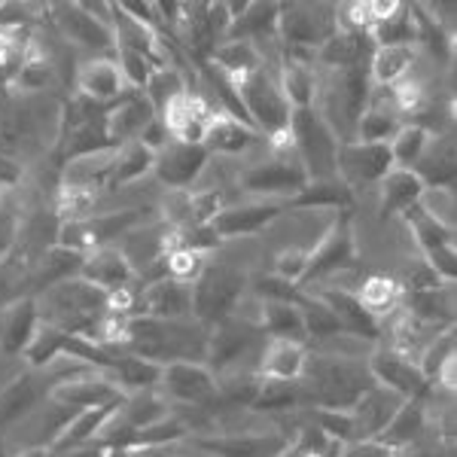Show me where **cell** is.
Segmentation results:
<instances>
[{
    "label": "cell",
    "mask_w": 457,
    "mask_h": 457,
    "mask_svg": "<svg viewBox=\"0 0 457 457\" xmlns=\"http://www.w3.org/2000/svg\"><path fill=\"white\" fill-rule=\"evenodd\" d=\"M345 211H323V208H287L265 226L260 235V253H262V269L271 275L284 278L290 284H302L312 262V253L320 247V241L329 235V228L336 226V220Z\"/></svg>",
    "instance_id": "1"
},
{
    "label": "cell",
    "mask_w": 457,
    "mask_h": 457,
    "mask_svg": "<svg viewBox=\"0 0 457 457\" xmlns=\"http://www.w3.org/2000/svg\"><path fill=\"white\" fill-rule=\"evenodd\" d=\"M211 327L202 320H159V317H129L122 338L113 351L150 360L156 366L168 363H204Z\"/></svg>",
    "instance_id": "2"
},
{
    "label": "cell",
    "mask_w": 457,
    "mask_h": 457,
    "mask_svg": "<svg viewBox=\"0 0 457 457\" xmlns=\"http://www.w3.org/2000/svg\"><path fill=\"white\" fill-rule=\"evenodd\" d=\"M375 385L366 360H342L308 351L305 372L299 378L302 409L348 411Z\"/></svg>",
    "instance_id": "3"
},
{
    "label": "cell",
    "mask_w": 457,
    "mask_h": 457,
    "mask_svg": "<svg viewBox=\"0 0 457 457\" xmlns=\"http://www.w3.org/2000/svg\"><path fill=\"white\" fill-rule=\"evenodd\" d=\"M34 302L37 312H40V323H49V327L62 329V333L92 338L95 342L101 320L107 317L110 296L77 275L37 293Z\"/></svg>",
    "instance_id": "4"
},
{
    "label": "cell",
    "mask_w": 457,
    "mask_h": 457,
    "mask_svg": "<svg viewBox=\"0 0 457 457\" xmlns=\"http://www.w3.org/2000/svg\"><path fill=\"white\" fill-rule=\"evenodd\" d=\"M314 104L312 110L329 125V131L338 141H353V129H357L360 113L366 110L370 101V77L366 68H317L314 64Z\"/></svg>",
    "instance_id": "5"
},
{
    "label": "cell",
    "mask_w": 457,
    "mask_h": 457,
    "mask_svg": "<svg viewBox=\"0 0 457 457\" xmlns=\"http://www.w3.org/2000/svg\"><path fill=\"white\" fill-rule=\"evenodd\" d=\"M245 262L247 260H241V256L223 253V247L211 256L204 275L193 287L195 320H202L204 327H213V323L226 320L235 312V305L247 293L250 278H253V269Z\"/></svg>",
    "instance_id": "6"
},
{
    "label": "cell",
    "mask_w": 457,
    "mask_h": 457,
    "mask_svg": "<svg viewBox=\"0 0 457 457\" xmlns=\"http://www.w3.org/2000/svg\"><path fill=\"white\" fill-rule=\"evenodd\" d=\"M159 211H150L146 204H129V208H113V211H98L88 213L83 220H68L58 228V247H68L73 253H95L101 247L120 245L131 228L156 220Z\"/></svg>",
    "instance_id": "7"
},
{
    "label": "cell",
    "mask_w": 457,
    "mask_h": 457,
    "mask_svg": "<svg viewBox=\"0 0 457 457\" xmlns=\"http://www.w3.org/2000/svg\"><path fill=\"white\" fill-rule=\"evenodd\" d=\"M336 34H338L336 4H281L278 43H281L284 58L314 64V53Z\"/></svg>",
    "instance_id": "8"
},
{
    "label": "cell",
    "mask_w": 457,
    "mask_h": 457,
    "mask_svg": "<svg viewBox=\"0 0 457 457\" xmlns=\"http://www.w3.org/2000/svg\"><path fill=\"white\" fill-rule=\"evenodd\" d=\"M262 345H265V333L260 327L238 320V317H226V320L211 327L204 366H208L217 378H223V375H238V372H256Z\"/></svg>",
    "instance_id": "9"
},
{
    "label": "cell",
    "mask_w": 457,
    "mask_h": 457,
    "mask_svg": "<svg viewBox=\"0 0 457 457\" xmlns=\"http://www.w3.org/2000/svg\"><path fill=\"white\" fill-rule=\"evenodd\" d=\"M238 107L245 113V120L260 131L262 137H278L290 129L293 110L287 104L281 86H278V71L260 68L250 77L232 83Z\"/></svg>",
    "instance_id": "10"
},
{
    "label": "cell",
    "mask_w": 457,
    "mask_h": 457,
    "mask_svg": "<svg viewBox=\"0 0 457 457\" xmlns=\"http://www.w3.org/2000/svg\"><path fill=\"white\" fill-rule=\"evenodd\" d=\"M290 141L296 159L305 168L308 183H329L336 180V153L338 137L314 110H293L290 116Z\"/></svg>",
    "instance_id": "11"
},
{
    "label": "cell",
    "mask_w": 457,
    "mask_h": 457,
    "mask_svg": "<svg viewBox=\"0 0 457 457\" xmlns=\"http://www.w3.org/2000/svg\"><path fill=\"white\" fill-rule=\"evenodd\" d=\"M394 168L387 144H363V141H345L336 153V180L351 193L353 204L363 193L378 189L385 174Z\"/></svg>",
    "instance_id": "12"
},
{
    "label": "cell",
    "mask_w": 457,
    "mask_h": 457,
    "mask_svg": "<svg viewBox=\"0 0 457 457\" xmlns=\"http://www.w3.org/2000/svg\"><path fill=\"white\" fill-rule=\"evenodd\" d=\"M290 433V421L247 433H208V436H195L193 448L208 457H281Z\"/></svg>",
    "instance_id": "13"
},
{
    "label": "cell",
    "mask_w": 457,
    "mask_h": 457,
    "mask_svg": "<svg viewBox=\"0 0 457 457\" xmlns=\"http://www.w3.org/2000/svg\"><path fill=\"white\" fill-rule=\"evenodd\" d=\"M73 415H77V411H73L71 405L55 403L53 396L43 400L37 409H31L25 418H19L16 424H10L4 430L6 454L25 452V448H53Z\"/></svg>",
    "instance_id": "14"
},
{
    "label": "cell",
    "mask_w": 457,
    "mask_h": 457,
    "mask_svg": "<svg viewBox=\"0 0 457 457\" xmlns=\"http://www.w3.org/2000/svg\"><path fill=\"white\" fill-rule=\"evenodd\" d=\"M156 390L171 409H204L217 400V375L204 363H168L162 366Z\"/></svg>",
    "instance_id": "15"
},
{
    "label": "cell",
    "mask_w": 457,
    "mask_h": 457,
    "mask_svg": "<svg viewBox=\"0 0 457 457\" xmlns=\"http://www.w3.org/2000/svg\"><path fill=\"white\" fill-rule=\"evenodd\" d=\"M287 208L281 202H265V198H245L235 189V198L226 204L217 217L211 220V228L220 241H245V238H260L265 226Z\"/></svg>",
    "instance_id": "16"
},
{
    "label": "cell",
    "mask_w": 457,
    "mask_h": 457,
    "mask_svg": "<svg viewBox=\"0 0 457 457\" xmlns=\"http://www.w3.org/2000/svg\"><path fill=\"white\" fill-rule=\"evenodd\" d=\"M211 162V153L202 144H180L168 141L156 153L153 162V180L159 183L165 193H180V189H193L198 177L204 174Z\"/></svg>",
    "instance_id": "17"
},
{
    "label": "cell",
    "mask_w": 457,
    "mask_h": 457,
    "mask_svg": "<svg viewBox=\"0 0 457 457\" xmlns=\"http://www.w3.org/2000/svg\"><path fill=\"white\" fill-rule=\"evenodd\" d=\"M220 110H213L208 104V98H202V92H180L177 98L168 101L165 107L159 110V120L168 129L171 141L180 144H204V135H208L213 116Z\"/></svg>",
    "instance_id": "18"
},
{
    "label": "cell",
    "mask_w": 457,
    "mask_h": 457,
    "mask_svg": "<svg viewBox=\"0 0 457 457\" xmlns=\"http://www.w3.org/2000/svg\"><path fill=\"white\" fill-rule=\"evenodd\" d=\"M366 366H370V375H372L375 385L394 390V394H400L403 400H418V396H424V390L430 387L421 375V370H418L415 360L403 357L400 351L387 348V345H375L370 360H366Z\"/></svg>",
    "instance_id": "19"
},
{
    "label": "cell",
    "mask_w": 457,
    "mask_h": 457,
    "mask_svg": "<svg viewBox=\"0 0 457 457\" xmlns=\"http://www.w3.org/2000/svg\"><path fill=\"white\" fill-rule=\"evenodd\" d=\"M113 162H116V146L64 159L62 171H58V189H71V193H86V195L104 198L110 193Z\"/></svg>",
    "instance_id": "20"
},
{
    "label": "cell",
    "mask_w": 457,
    "mask_h": 457,
    "mask_svg": "<svg viewBox=\"0 0 457 457\" xmlns=\"http://www.w3.org/2000/svg\"><path fill=\"white\" fill-rule=\"evenodd\" d=\"M46 12L53 16V25L58 28V34H62L71 46L88 49V53H107V49H116L113 28L95 21L79 4H49Z\"/></svg>",
    "instance_id": "21"
},
{
    "label": "cell",
    "mask_w": 457,
    "mask_h": 457,
    "mask_svg": "<svg viewBox=\"0 0 457 457\" xmlns=\"http://www.w3.org/2000/svg\"><path fill=\"white\" fill-rule=\"evenodd\" d=\"M73 88H77V98H86L98 107H110L129 95V86L122 79V71L116 64V58L110 55H95L77 64L73 73Z\"/></svg>",
    "instance_id": "22"
},
{
    "label": "cell",
    "mask_w": 457,
    "mask_h": 457,
    "mask_svg": "<svg viewBox=\"0 0 457 457\" xmlns=\"http://www.w3.org/2000/svg\"><path fill=\"white\" fill-rule=\"evenodd\" d=\"M49 396L62 405H71L73 411H86V409H98V405L120 403L125 394L107 372L83 370V372L71 375V378L58 381Z\"/></svg>",
    "instance_id": "23"
},
{
    "label": "cell",
    "mask_w": 457,
    "mask_h": 457,
    "mask_svg": "<svg viewBox=\"0 0 457 457\" xmlns=\"http://www.w3.org/2000/svg\"><path fill=\"white\" fill-rule=\"evenodd\" d=\"M135 317H159V320H189L195 317V296L193 287L171 281V278H156L141 287Z\"/></svg>",
    "instance_id": "24"
},
{
    "label": "cell",
    "mask_w": 457,
    "mask_h": 457,
    "mask_svg": "<svg viewBox=\"0 0 457 457\" xmlns=\"http://www.w3.org/2000/svg\"><path fill=\"white\" fill-rule=\"evenodd\" d=\"M156 107L150 104L144 92H129L122 95L116 104H110L104 110V131L107 141L113 146H122L129 141H141V135L146 131V125L156 120Z\"/></svg>",
    "instance_id": "25"
},
{
    "label": "cell",
    "mask_w": 457,
    "mask_h": 457,
    "mask_svg": "<svg viewBox=\"0 0 457 457\" xmlns=\"http://www.w3.org/2000/svg\"><path fill=\"white\" fill-rule=\"evenodd\" d=\"M265 137L250 122L238 120V116H232V113H217L202 146L211 156L241 159V156H247V153H253Z\"/></svg>",
    "instance_id": "26"
},
{
    "label": "cell",
    "mask_w": 457,
    "mask_h": 457,
    "mask_svg": "<svg viewBox=\"0 0 457 457\" xmlns=\"http://www.w3.org/2000/svg\"><path fill=\"white\" fill-rule=\"evenodd\" d=\"M403 396L394 394V390L372 385L360 396L357 403L351 405V418H353V433L357 439H378L385 433V427L394 421V415L403 409Z\"/></svg>",
    "instance_id": "27"
},
{
    "label": "cell",
    "mask_w": 457,
    "mask_h": 457,
    "mask_svg": "<svg viewBox=\"0 0 457 457\" xmlns=\"http://www.w3.org/2000/svg\"><path fill=\"white\" fill-rule=\"evenodd\" d=\"M37 329H40V312L34 296L12 299L10 305L0 308V353L21 360Z\"/></svg>",
    "instance_id": "28"
},
{
    "label": "cell",
    "mask_w": 457,
    "mask_h": 457,
    "mask_svg": "<svg viewBox=\"0 0 457 457\" xmlns=\"http://www.w3.org/2000/svg\"><path fill=\"white\" fill-rule=\"evenodd\" d=\"M424 193V183L415 171H405V168H390L385 180L375 189V213L385 220L403 217L405 211H411L418 204V198Z\"/></svg>",
    "instance_id": "29"
},
{
    "label": "cell",
    "mask_w": 457,
    "mask_h": 457,
    "mask_svg": "<svg viewBox=\"0 0 457 457\" xmlns=\"http://www.w3.org/2000/svg\"><path fill=\"white\" fill-rule=\"evenodd\" d=\"M79 278L88 281V284H95L98 290H104L107 296L137 281L135 269H131L129 260H125L122 250L116 247V245L113 247H101V250H95V253H88L86 260H83V269H79Z\"/></svg>",
    "instance_id": "30"
},
{
    "label": "cell",
    "mask_w": 457,
    "mask_h": 457,
    "mask_svg": "<svg viewBox=\"0 0 457 457\" xmlns=\"http://www.w3.org/2000/svg\"><path fill=\"white\" fill-rule=\"evenodd\" d=\"M83 253H73L68 247H49L46 253L37 260L31 269H25V278H21V287H31L28 296H37V293L49 290V287L68 281V278H77L79 269H83Z\"/></svg>",
    "instance_id": "31"
},
{
    "label": "cell",
    "mask_w": 457,
    "mask_h": 457,
    "mask_svg": "<svg viewBox=\"0 0 457 457\" xmlns=\"http://www.w3.org/2000/svg\"><path fill=\"white\" fill-rule=\"evenodd\" d=\"M308 363V345L287 342V338H265L260 353V378L265 381H299Z\"/></svg>",
    "instance_id": "32"
},
{
    "label": "cell",
    "mask_w": 457,
    "mask_h": 457,
    "mask_svg": "<svg viewBox=\"0 0 457 457\" xmlns=\"http://www.w3.org/2000/svg\"><path fill=\"white\" fill-rule=\"evenodd\" d=\"M421 46L411 43V46H375L366 64V77L370 86L375 88H394L396 83H403L418 64Z\"/></svg>",
    "instance_id": "33"
},
{
    "label": "cell",
    "mask_w": 457,
    "mask_h": 457,
    "mask_svg": "<svg viewBox=\"0 0 457 457\" xmlns=\"http://www.w3.org/2000/svg\"><path fill=\"white\" fill-rule=\"evenodd\" d=\"M454 284H436L427 287V290L405 293L403 299V312H409L415 320L430 323L436 329L454 327Z\"/></svg>",
    "instance_id": "34"
},
{
    "label": "cell",
    "mask_w": 457,
    "mask_h": 457,
    "mask_svg": "<svg viewBox=\"0 0 457 457\" xmlns=\"http://www.w3.org/2000/svg\"><path fill=\"white\" fill-rule=\"evenodd\" d=\"M357 299H360V305L366 308V314H370L381 329V320H387L390 314L403 308L405 290L396 278L385 275V271H366V278L357 287Z\"/></svg>",
    "instance_id": "35"
},
{
    "label": "cell",
    "mask_w": 457,
    "mask_h": 457,
    "mask_svg": "<svg viewBox=\"0 0 457 457\" xmlns=\"http://www.w3.org/2000/svg\"><path fill=\"white\" fill-rule=\"evenodd\" d=\"M208 64L220 77H226L228 83H238V79L250 77L253 71L269 68L262 58V49L250 40H223L220 46H213Z\"/></svg>",
    "instance_id": "36"
},
{
    "label": "cell",
    "mask_w": 457,
    "mask_h": 457,
    "mask_svg": "<svg viewBox=\"0 0 457 457\" xmlns=\"http://www.w3.org/2000/svg\"><path fill=\"white\" fill-rule=\"evenodd\" d=\"M457 159H454V131H439L430 135L424 156L418 159V165L411 168L421 177L424 187H452L454 189V171H457Z\"/></svg>",
    "instance_id": "37"
},
{
    "label": "cell",
    "mask_w": 457,
    "mask_h": 457,
    "mask_svg": "<svg viewBox=\"0 0 457 457\" xmlns=\"http://www.w3.org/2000/svg\"><path fill=\"white\" fill-rule=\"evenodd\" d=\"M372 40L370 34H351V31H338L336 37H329L320 49L314 53L317 68H366L372 55Z\"/></svg>",
    "instance_id": "38"
},
{
    "label": "cell",
    "mask_w": 457,
    "mask_h": 457,
    "mask_svg": "<svg viewBox=\"0 0 457 457\" xmlns=\"http://www.w3.org/2000/svg\"><path fill=\"white\" fill-rule=\"evenodd\" d=\"M424 433H427V418H424L421 396H418V400L403 403V409L396 411L394 421L385 427L378 442L387 445L394 454H409V452H415V445H421Z\"/></svg>",
    "instance_id": "39"
},
{
    "label": "cell",
    "mask_w": 457,
    "mask_h": 457,
    "mask_svg": "<svg viewBox=\"0 0 457 457\" xmlns=\"http://www.w3.org/2000/svg\"><path fill=\"white\" fill-rule=\"evenodd\" d=\"M305 293H314V296L336 314V320L342 323V329L357 333L363 338H372V342H378L381 338L378 323L366 314V308L360 305L357 293H348V290H305Z\"/></svg>",
    "instance_id": "40"
},
{
    "label": "cell",
    "mask_w": 457,
    "mask_h": 457,
    "mask_svg": "<svg viewBox=\"0 0 457 457\" xmlns=\"http://www.w3.org/2000/svg\"><path fill=\"white\" fill-rule=\"evenodd\" d=\"M278 16L281 4H262V0H247V10L235 19L228 40H250L256 46L278 40Z\"/></svg>",
    "instance_id": "41"
},
{
    "label": "cell",
    "mask_w": 457,
    "mask_h": 457,
    "mask_svg": "<svg viewBox=\"0 0 457 457\" xmlns=\"http://www.w3.org/2000/svg\"><path fill=\"white\" fill-rule=\"evenodd\" d=\"M153 162H156V153L141 141H129V144L116 146L110 193H122V189L137 187L144 177H153Z\"/></svg>",
    "instance_id": "42"
},
{
    "label": "cell",
    "mask_w": 457,
    "mask_h": 457,
    "mask_svg": "<svg viewBox=\"0 0 457 457\" xmlns=\"http://www.w3.org/2000/svg\"><path fill=\"white\" fill-rule=\"evenodd\" d=\"M290 427H293V433L281 457H338L342 454V442L327 436L320 427H314L305 418V411L290 418Z\"/></svg>",
    "instance_id": "43"
},
{
    "label": "cell",
    "mask_w": 457,
    "mask_h": 457,
    "mask_svg": "<svg viewBox=\"0 0 457 457\" xmlns=\"http://www.w3.org/2000/svg\"><path fill=\"white\" fill-rule=\"evenodd\" d=\"M278 86H281L290 110H312L314 104V64L312 62H296V58H284L278 68Z\"/></svg>",
    "instance_id": "44"
},
{
    "label": "cell",
    "mask_w": 457,
    "mask_h": 457,
    "mask_svg": "<svg viewBox=\"0 0 457 457\" xmlns=\"http://www.w3.org/2000/svg\"><path fill=\"white\" fill-rule=\"evenodd\" d=\"M260 327L265 338H287V342L308 345V329L302 320L299 302H265Z\"/></svg>",
    "instance_id": "45"
},
{
    "label": "cell",
    "mask_w": 457,
    "mask_h": 457,
    "mask_svg": "<svg viewBox=\"0 0 457 457\" xmlns=\"http://www.w3.org/2000/svg\"><path fill=\"white\" fill-rule=\"evenodd\" d=\"M403 223H405V232H409L411 245L421 250V253H427V250H436V247L457 245V232H454V228L439 226L436 220L424 217V213L418 211V208L405 211L403 213Z\"/></svg>",
    "instance_id": "46"
},
{
    "label": "cell",
    "mask_w": 457,
    "mask_h": 457,
    "mask_svg": "<svg viewBox=\"0 0 457 457\" xmlns=\"http://www.w3.org/2000/svg\"><path fill=\"white\" fill-rule=\"evenodd\" d=\"M427 144H430V131L421 129V125H415V122H403V129L396 131L387 144L394 168H405V171H411V168L418 165V159L424 156Z\"/></svg>",
    "instance_id": "47"
},
{
    "label": "cell",
    "mask_w": 457,
    "mask_h": 457,
    "mask_svg": "<svg viewBox=\"0 0 457 457\" xmlns=\"http://www.w3.org/2000/svg\"><path fill=\"white\" fill-rule=\"evenodd\" d=\"M213 253H204V250H187V247H171L162 260V278H171V281L189 284L195 287L198 278L204 275Z\"/></svg>",
    "instance_id": "48"
},
{
    "label": "cell",
    "mask_w": 457,
    "mask_h": 457,
    "mask_svg": "<svg viewBox=\"0 0 457 457\" xmlns=\"http://www.w3.org/2000/svg\"><path fill=\"white\" fill-rule=\"evenodd\" d=\"M375 345H378V342H372V338L348 333V329H338V333H333V336L312 342V345H308V351L327 353V357H342V360H370Z\"/></svg>",
    "instance_id": "49"
},
{
    "label": "cell",
    "mask_w": 457,
    "mask_h": 457,
    "mask_svg": "<svg viewBox=\"0 0 457 457\" xmlns=\"http://www.w3.org/2000/svg\"><path fill=\"white\" fill-rule=\"evenodd\" d=\"M454 351H457V338H454V327L442 329L427 342V348L418 353V370L427 378V385H433L436 381V375L445 370V363H452L454 360Z\"/></svg>",
    "instance_id": "50"
},
{
    "label": "cell",
    "mask_w": 457,
    "mask_h": 457,
    "mask_svg": "<svg viewBox=\"0 0 457 457\" xmlns=\"http://www.w3.org/2000/svg\"><path fill=\"white\" fill-rule=\"evenodd\" d=\"M296 208H323V211H351L353 198L338 180L329 183H308L296 195Z\"/></svg>",
    "instance_id": "51"
},
{
    "label": "cell",
    "mask_w": 457,
    "mask_h": 457,
    "mask_svg": "<svg viewBox=\"0 0 457 457\" xmlns=\"http://www.w3.org/2000/svg\"><path fill=\"white\" fill-rule=\"evenodd\" d=\"M415 208L421 211L424 217L436 220L439 226L454 228L457 232V195L452 187H424Z\"/></svg>",
    "instance_id": "52"
},
{
    "label": "cell",
    "mask_w": 457,
    "mask_h": 457,
    "mask_svg": "<svg viewBox=\"0 0 457 457\" xmlns=\"http://www.w3.org/2000/svg\"><path fill=\"white\" fill-rule=\"evenodd\" d=\"M180 92H187V79H183V73L177 64H162V68H156L150 77V83L144 88V95L150 98V104L156 107V113Z\"/></svg>",
    "instance_id": "53"
},
{
    "label": "cell",
    "mask_w": 457,
    "mask_h": 457,
    "mask_svg": "<svg viewBox=\"0 0 457 457\" xmlns=\"http://www.w3.org/2000/svg\"><path fill=\"white\" fill-rule=\"evenodd\" d=\"M116 64H120L129 92H144L153 77V71H156V64H153L150 58L135 53V49H125V46H116Z\"/></svg>",
    "instance_id": "54"
},
{
    "label": "cell",
    "mask_w": 457,
    "mask_h": 457,
    "mask_svg": "<svg viewBox=\"0 0 457 457\" xmlns=\"http://www.w3.org/2000/svg\"><path fill=\"white\" fill-rule=\"evenodd\" d=\"M19 226H21V213L0 204V265L10 262V256L16 253Z\"/></svg>",
    "instance_id": "55"
},
{
    "label": "cell",
    "mask_w": 457,
    "mask_h": 457,
    "mask_svg": "<svg viewBox=\"0 0 457 457\" xmlns=\"http://www.w3.org/2000/svg\"><path fill=\"white\" fill-rule=\"evenodd\" d=\"M232 25H235V16H232V6H228L226 0H220V4H208V31H211V40L217 43V46L223 40H228Z\"/></svg>",
    "instance_id": "56"
},
{
    "label": "cell",
    "mask_w": 457,
    "mask_h": 457,
    "mask_svg": "<svg viewBox=\"0 0 457 457\" xmlns=\"http://www.w3.org/2000/svg\"><path fill=\"white\" fill-rule=\"evenodd\" d=\"M338 457H403V454H394L378 439H357V442H345Z\"/></svg>",
    "instance_id": "57"
},
{
    "label": "cell",
    "mask_w": 457,
    "mask_h": 457,
    "mask_svg": "<svg viewBox=\"0 0 457 457\" xmlns=\"http://www.w3.org/2000/svg\"><path fill=\"white\" fill-rule=\"evenodd\" d=\"M6 457H49V448H25V452L6 454Z\"/></svg>",
    "instance_id": "58"
}]
</instances>
